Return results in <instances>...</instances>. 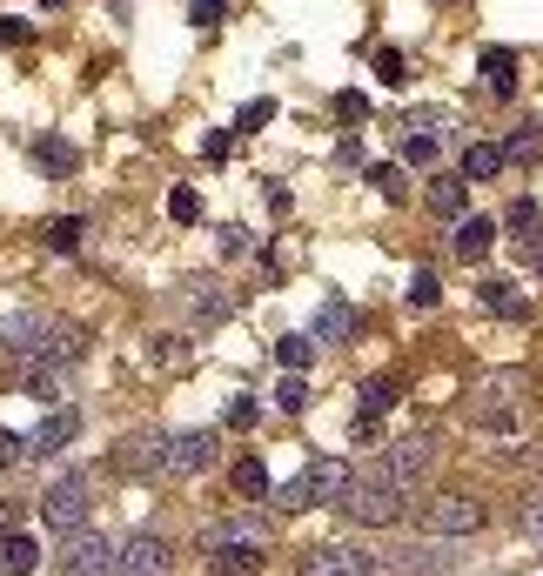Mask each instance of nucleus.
Wrapping results in <instances>:
<instances>
[{
    "mask_svg": "<svg viewBox=\"0 0 543 576\" xmlns=\"http://www.w3.org/2000/svg\"><path fill=\"white\" fill-rule=\"evenodd\" d=\"M409 496H416V489H403L383 463H369V469H356V483H349V496H342V516L362 523V530H389V523H403Z\"/></svg>",
    "mask_w": 543,
    "mask_h": 576,
    "instance_id": "obj_1",
    "label": "nucleus"
},
{
    "mask_svg": "<svg viewBox=\"0 0 543 576\" xmlns=\"http://www.w3.org/2000/svg\"><path fill=\"white\" fill-rule=\"evenodd\" d=\"M349 483H356V469L342 463V456H316V463L302 469V476H289V483H275L269 510H289V516H302V510H322V503H336V510H342V496H349Z\"/></svg>",
    "mask_w": 543,
    "mask_h": 576,
    "instance_id": "obj_2",
    "label": "nucleus"
},
{
    "mask_svg": "<svg viewBox=\"0 0 543 576\" xmlns=\"http://www.w3.org/2000/svg\"><path fill=\"white\" fill-rule=\"evenodd\" d=\"M94 496V476L88 469H61L54 483H47V496H41V516H47V530L54 536H74V530H88V503Z\"/></svg>",
    "mask_w": 543,
    "mask_h": 576,
    "instance_id": "obj_3",
    "label": "nucleus"
},
{
    "mask_svg": "<svg viewBox=\"0 0 543 576\" xmlns=\"http://www.w3.org/2000/svg\"><path fill=\"white\" fill-rule=\"evenodd\" d=\"M483 523H490V510H483L476 496H423V503H416V530H423V536H443V543L476 536Z\"/></svg>",
    "mask_w": 543,
    "mask_h": 576,
    "instance_id": "obj_4",
    "label": "nucleus"
},
{
    "mask_svg": "<svg viewBox=\"0 0 543 576\" xmlns=\"http://www.w3.org/2000/svg\"><path fill=\"white\" fill-rule=\"evenodd\" d=\"M215 449H222L215 429H168L161 436V476H202L215 463Z\"/></svg>",
    "mask_w": 543,
    "mask_h": 576,
    "instance_id": "obj_5",
    "label": "nucleus"
},
{
    "mask_svg": "<svg viewBox=\"0 0 543 576\" xmlns=\"http://www.w3.org/2000/svg\"><path fill=\"white\" fill-rule=\"evenodd\" d=\"M114 570H121V550L101 530L61 536V576H114Z\"/></svg>",
    "mask_w": 543,
    "mask_h": 576,
    "instance_id": "obj_6",
    "label": "nucleus"
},
{
    "mask_svg": "<svg viewBox=\"0 0 543 576\" xmlns=\"http://www.w3.org/2000/svg\"><path fill=\"white\" fill-rule=\"evenodd\" d=\"M202 550H208V576H255L262 570V556H269V543L262 536H202Z\"/></svg>",
    "mask_w": 543,
    "mask_h": 576,
    "instance_id": "obj_7",
    "label": "nucleus"
},
{
    "mask_svg": "<svg viewBox=\"0 0 543 576\" xmlns=\"http://www.w3.org/2000/svg\"><path fill=\"white\" fill-rule=\"evenodd\" d=\"M295 576H376V556L362 543H322L295 563Z\"/></svg>",
    "mask_w": 543,
    "mask_h": 576,
    "instance_id": "obj_8",
    "label": "nucleus"
},
{
    "mask_svg": "<svg viewBox=\"0 0 543 576\" xmlns=\"http://www.w3.org/2000/svg\"><path fill=\"white\" fill-rule=\"evenodd\" d=\"M47 322H54V315H34V309L0 315V355H7V362H34L41 342H47Z\"/></svg>",
    "mask_w": 543,
    "mask_h": 576,
    "instance_id": "obj_9",
    "label": "nucleus"
},
{
    "mask_svg": "<svg viewBox=\"0 0 543 576\" xmlns=\"http://www.w3.org/2000/svg\"><path fill=\"white\" fill-rule=\"evenodd\" d=\"M175 570V550H168V536L161 530H141L121 543V570L114 576H168Z\"/></svg>",
    "mask_w": 543,
    "mask_h": 576,
    "instance_id": "obj_10",
    "label": "nucleus"
},
{
    "mask_svg": "<svg viewBox=\"0 0 543 576\" xmlns=\"http://www.w3.org/2000/svg\"><path fill=\"white\" fill-rule=\"evenodd\" d=\"M376 463H383L403 489H423V476H430V463H436V449H430V436H403V443H389Z\"/></svg>",
    "mask_w": 543,
    "mask_h": 576,
    "instance_id": "obj_11",
    "label": "nucleus"
},
{
    "mask_svg": "<svg viewBox=\"0 0 543 576\" xmlns=\"http://www.w3.org/2000/svg\"><path fill=\"white\" fill-rule=\"evenodd\" d=\"M389 570H396V576H443V570H450V550H443V536H430V543L396 550V556H389Z\"/></svg>",
    "mask_w": 543,
    "mask_h": 576,
    "instance_id": "obj_12",
    "label": "nucleus"
},
{
    "mask_svg": "<svg viewBox=\"0 0 543 576\" xmlns=\"http://www.w3.org/2000/svg\"><path fill=\"white\" fill-rule=\"evenodd\" d=\"M14 376H21V389H27L34 402H61V396H68L61 362H41V355H34V362H14Z\"/></svg>",
    "mask_w": 543,
    "mask_h": 576,
    "instance_id": "obj_13",
    "label": "nucleus"
},
{
    "mask_svg": "<svg viewBox=\"0 0 543 576\" xmlns=\"http://www.w3.org/2000/svg\"><path fill=\"white\" fill-rule=\"evenodd\" d=\"M74 436H81V416H74V409H54V416H47L41 429L27 436V456H61Z\"/></svg>",
    "mask_w": 543,
    "mask_h": 576,
    "instance_id": "obj_14",
    "label": "nucleus"
},
{
    "mask_svg": "<svg viewBox=\"0 0 543 576\" xmlns=\"http://www.w3.org/2000/svg\"><path fill=\"white\" fill-rule=\"evenodd\" d=\"M497 235H503V222H490V215H463V222H456V242H450L456 262H483Z\"/></svg>",
    "mask_w": 543,
    "mask_h": 576,
    "instance_id": "obj_15",
    "label": "nucleus"
},
{
    "mask_svg": "<svg viewBox=\"0 0 543 576\" xmlns=\"http://www.w3.org/2000/svg\"><path fill=\"white\" fill-rule=\"evenodd\" d=\"M463 201H470V181L463 175H436L430 195H423V208H430L436 222H463Z\"/></svg>",
    "mask_w": 543,
    "mask_h": 576,
    "instance_id": "obj_16",
    "label": "nucleus"
},
{
    "mask_svg": "<svg viewBox=\"0 0 543 576\" xmlns=\"http://www.w3.org/2000/svg\"><path fill=\"white\" fill-rule=\"evenodd\" d=\"M483 88H490V101H510L517 94V54L510 47H483Z\"/></svg>",
    "mask_w": 543,
    "mask_h": 576,
    "instance_id": "obj_17",
    "label": "nucleus"
},
{
    "mask_svg": "<svg viewBox=\"0 0 543 576\" xmlns=\"http://www.w3.org/2000/svg\"><path fill=\"white\" fill-rule=\"evenodd\" d=\"M228 489L242 496V503H269V469H262V456H235V469H228Z\"/></svg>",
    "mask_w": 543,
    "mask_h": 576,
    "instance_id": "obj_18",
    "label": "nucleus"
},
{
    "mask_svg": "<svg viewBox=\"0 0 543 576\" xmlns=\"http://www.w3.org/2000/svg\"><path fill=\"white\" fill-rule=\"evenodd\" d=\"M476 302H483L490 315H503V322H523V315H530V302H523V295H517L510 282H503V275H483V288H476Z\"/></svg>",
    "mask_w": 543,
    "mask_h": 576,
    "instance_id": "obj_19",
    "label": "nucleus"
},
{
    "mask_svg": "<svg viewBox=\"0 0 543 576\" xmlns=\"http://www.w3.org/2000/svg\"><path fill=\"white\" fill-rule=\"evenodd\" d=\"M188 309L202 315V322H222V315L235 309V295H228V282H215V275H202V282H188Z\"/></svg>",
    "mask_w": 543,
    "mask_h": 576,
    "instance_id": "obj_20",
    "label": "nucleus"
},
{
    "mask_svg": "<svg viewBox=\"0 0 543 576\" xmlns=\"http://www.w3.org/2000/svg\"><path fill=\"white\" fill-rule=\"evenodd\" d=\"M114 469H121V476H148V469H161V436H128V443L114 449Z\"/></svg>",
    "mask_w": 543,
    "mask_h": 576,
    "instance_id": "obj_21",
    "label": "nucleus"
},
{
    "mask_svg": "<svg viewBox=\"0 0 543 576\" xmlns=\"http://www.w3.org/2000/svg\"><path fill=\"white\" fill-rule=\"evenodd\" d=\"M41 570V543H34V536H0V576H34Z\"/></svg>",
    "mask_w": 543,
    "mask_h": 576,
    "instance_id": "obj_22",
    "label": "nucleus"
},
{
    "mask_svg": "<svg viewBox=\"0 0 543 576\" xmlns=\"http://www.w3.org/2000/svg\"><path fill=\"white\" fill-rule=\"evenodd\" d=\"M396 402H403V376H369V382H362V416H369V422L389 416Z\"/></svg>",
    "mask_w": 543,
    "mask_h": 576,
    "instance_id": "obj_23",
    "label": "nucleus"
},
{
    "mask_svg": "<svg viewBox=\"0 0 543 576\" xmlns=\"http://www.w3.org/2000/svg\"><path fill=\"white\" fill-rule=\"evenodd\" d=\"M510 161H503L497 141H476V148H463V181H497Z\"/></svg>",
    "mask_w": 543,
    "mask_h": 576,
    "instance_id": "obj_24",
    "label": "nucleus"
},
{
    "mask_svg": "<svg viewBox=\"0 0 543 576\" xmlns=\"http://www.w3.org/2000/svg\"><path fill=\"white\" fill-rule=\"evenodd\" d=\"M349 335H356V309H349V302H322L316 342H349Z\"/></svg>",
    "mask_w": 543,
    "mask_h": 576,
    "instance_id": "obj_25",
    "label": "nucleus"
},
{
    "mask_svg": "<svg viewBox=\"0 0 543 576\" xmlns=\"http://www.w3.org/2000/svg\"><path fill=\"white\" fill-rule=\"evenodd\" d=\"M503 161H523V168L543 161V121H517V134L503 141Z\"/></svg>",
    "mask_w": 543,
    "mask_h": 576,
    "instance_id": "obj_26",
    "label": "nucleus"
},
{
    "mask_svg": "<svg viewBox=\"0 0 543 576\" xmlns=\"http://www.w3.org/2000/svg\"><path fill=\"white\" fill-rule=\"evenodd\" d=\"M436 155H443V128H416L403 141V168H436Z\"/></svg>",
    "mask_w": 543,
    "mask_h": 576,
    "instance_id": "obj_27",
    "label": "nucleus"
},
{
    "mask_svg": "<svg viewBox=\"0 0 543 576\" xmlns=\"http://www.w3.org/2000/svg\"><path fill=\"white\" fill-rule=\"evenodd\" d=\"M81 235H88V228H81V215H54V222L41 228V242L54 248V255H74V248H81Z\"/></svg>",
    "mask_w": 543,
    "mask_h": 576,
    "instance_id": "obj_28",
    "label": "nucleus"
},
{
    "mask_svg": "<svg viewBox=\"0 0 543 576\" xmlns=\"http://www.w3.org/2000/svg\"><path fill=\"white\" fill-rule=\"evenodd\" d=\"M34 161H41L47 175H74V161H81V155H74L68 141H54V134H47V141H34Z\"/></svg>",
    "mask_w": 543,
    "mask_h": 576,
    "instance_id": "obj_29",
    "label": "nucleus"
},
{
    "mask_svg": "<svg viewBox=\"0 0 543 576\" xmlns=\"http://www.w3.org/2000/svg\"><path fill=\"white\" fill-rule=\"evenodd\" d=\"M369 188L383 201H403L409 188H403V161H369Z\"/></svg>",
    "mask_w": 543,
    "mask_h": 576,
    "instance_id": "obj_30",
    "label": "nucleus"
},
{
    "mask_svg": "<svg viewBox=\"0 0 543 576\" xmlns=\"http://www.w3.org/2000/svg\"><path fill=\"white\" fill-rule=\"evenodd\" d=\"M436 302H443V275H436V268H416V275H409V309H436Z\"/></svg>",
    "mask_w": 543,
    "mask_h": 576,
    "instance_id": "obj_31",
    "label": "nucleus"
},
{
    "mask_svg": "<svg viewBox=\"0 0 543 576\" xmlns=\"http://www.w3.org/2000/svg\"><path fill=\"white\" fill-rule=\"evenodd\" d=\"M275 362H282V369H309V362H316V335H282V342H275Z\"/></svg>",
    "mask_w": 543,
    "mask_h": 576,
    "instance_id": "obj_32",
    "label": "nucleus"
},
{
    "mask_svg": "<svg viewBox=\"0 0 543 576\" xmlns=\"http://www.w3.org/2000/svg\"><path fill=\"white\" fill-rule=\"evenodd\" d=\"M369 67H376V81H383V88H403V81H409L403 47H376V54H369Z\"/></svg>",
    "mask_w": 543,
    "mask_h": 576,
    "instance_id": "obj_33",
    "label": "nucleus"
},
{
    "mask_svg": "<svg viewBox=\"0 0 543 576\" xmlns=\"http://www.w3.org/2000/svg\"><path fill=\"white\" fill-rule=\"evenodd\" d=\"M275 409H282V416H302V409H309V382L282 376V382H275Z\"/></svg>",
    "mask_w": 543,
    "mask_h": 576,
    "instance_id": "obj_34",
    "label": "nucleus"
},
{
    "mask_svg": "<svg viewBox=\"0 0 543 576\" xmlns=\"http://www.w3.org/2000/svg\"><path fill=\"white\" fill-rule=\"evenodd\" d=\"M537 222H543V215H537V201H530V195H517L510 208H503V228H517V235H530Z\"/></svg>",
    "mask_w": 543,
    "mask_h": 576,
    "instance_id": "obj_35",
    "label": "nucleus"
},
{
    "mask_svg": "<svg viewBox=\"0 0 543 576\" xmlns=\"http://www.w3.org/2000/svg\"><path fill=\"white\" fill-rule=\"evenodd\" d=\"M181 355H188V342H181V335H148V362H161V369H175Z\"/></svg>",
    "mask_w": 543,
    "mask_h": 576,
    "instance_id": "obj_36",
    "label": "nucleus"
},
{
    "mask_svg": "<svg viewBox=\"0 0 543 576\" xmlns=\"http://www.w3.org/2000/svg\"><path fill=\"white\" fill-rule=\"evenodd\" d=\"M168 215H175V222H202V195H195V188H175V195H168Z\"/></svg>",
    "mask_w": 543,
    "mask_h": 576,
    "instance_id": "obj_37",
    "label": "nucleus"
},
{
    "mask_svg": "<svg viewBox=\"0 0 543 576\" xmlns=\"http://www.w3.org/2000/svg\"><path fill=\"white\" fill-rule=\"evenodd\" d=\"M188 21H195V27H222L228 21V0H188Z\"/></svg>",
    "mask_w": 543,
    "mask_h": 576,
    "instance_id": "obj_38",
    "label": "nucleus"
},
{
    "mask_svg": "<svg viewBox=\"0 0 543 576\" xmlns=\"http://www.w3.org/2000/svg\"><path fill=\"white\" fill-rule=\"evenodd\" d=\"M255 422H262V402H255V396L228 402V429H255Z\"/></svg>",
    "mask_w": 543,
    "mask_h": 576,
    "instance_id": "obj_39",
    "label": "nucleus"
},
{
    "mask_svg": "<svg viewBox=\"0 0 543 576\" xmlns=\"http://www.w3.org/2000/svg\"><path fill=\"white\" fill-rule=\"evenodd\" d=\"M228 148H235V128H215V134L202 141V155H208V161H228Z\"/></svg>",
    "mask_w": 543,
    "mask_h": 576,
    "instance_id": "obj_40",
    "label": "nucleus"
},
{
    "mask_svg": "<svg viewBox=\"0 0 543 576\" xmlns=\"http://www.w3.org/2000/svg\"><path fill=\"white\" fill-rule=\"evenodd\" d=\"M336 114H342V121H362V114H369V101H362L356 88H342V94H336Z\"/></svg>",
    "mask_w": 543,
    "mask_h": 576,
    "instance_id": "obj_41",
    "label": "nucleus"
},
{
    "mask_svg": "<svg viewBox=\"0 0 543 576\" xmlns=\"http://www.w3.org/2000/svg\"><path fill=\"white\" fill-rule=\"evenodd\" d=\"M262 121H275V101H249V108H242V121H235V128H262Z\"/></svg>",
    "mask_w": 543,
    "mask_h": 576,
    "instance_id": "obj_42",
    "label": "nucleus"
},
{
    "mask_svg": "<svg viewBox=\"0 0 543 576\" xmlns=\"http://www.w3.org/2000/svg\"><path fill=\"white\" fill-rule=\"evenodd\" d=\"M523 530H530V536H537V543H543V489H537V496H530V503H523Z\"/></svg>",
    "mask_w": 543,
    "mask_h": 576,
    "instance_id": "obj_43",
    "label": "nucleus"
},
{
    "mask_svg": "<svg viewBox=\"0 0 543 576\" xmlns=\"http://www.w3.org/2000/svg\"><path fill=\"white\" fill-rule=\"evenodd\" d=\"M27 456V436H14V429H0V463H21Z\"/></svg>",
    "mask_w": 543,
    "mask_h": 576,
    "instance_id": "obj_44",
    "label": "nucleus"
},
{
    "mask_svg": "<svg viewBox=\"0 0 543 576\" xmlns=\"http://www.w3.org/2000/svg\"><path fill=\"white\" fill-rule=\"evenodd\" d=\"M0 41H7V47H21V41H27V21H14V14H0Z\"/></svg>",
    "mask_w": 543,
    "mask_h": 576,
    "instance_id": "obj_45",
    "label": "nucleus"
},
{
    "mask_svg": "<svg viewBox=\"0 0 543 576\" xmlns=\"http://www.w3.org/2000/svg\"><path fill=\"white\" fill-rule=\"evenodd\" d=\"M21 530V503H0V536H14Z\"/></svg>",
    "mask_w": 543,
    "mask_h": 576,
    "instance_id": "obj_46",
    "label": "nucleus"
},
{
    "mask_svg": "<svg viewBox=\"0 0 543 576\" xmlns=\"http://www.w3.org/2000/svg\"><path fill=\"white\" fill-rule=\"evenodd\" d=\"M523 262H530V268L543 275V242H530V248H523Z\"/></svg>",
    "mask_w": 543,
    "mask_h": 576,
    "instance_id": "obj_47",
    "label": "nucleus"
},
{
    "mask_svg": "<svg viewBox=\"0 0 543 576\" xmlns=\"http://www.w3.org/2000/svg\"><path fill=\"white\" fill-rule=\"evenodd\" d=\"M537 476H543V449H537Z\"/></svg>",
    "mask_w": 543,
    "mask_h": 576,
    "instance_id": "obj_48",
    "label": "nucleus"
},
{
    "mask_svg": "<svg viewBox=\"0 0 543 576\" xmlns=\"http://www.w3.org/2000/svg\"><path fill=\"white\" fill-rule=\"evenodd\" d=\"M47 7H68V0H47Z\"/></svg>",
    "mask_w": 543,
    "mask_h": 576,
    "instance_id": "obj_49",
    "label": "nucleus"
}]
</instances>
